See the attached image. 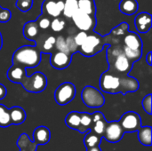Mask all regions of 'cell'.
<instances>
[{"instance_id": "cell-1", "label": "cell", "mask_w": 152, "mask_h": 151, "mask_svg": "<svg viewBox=\"0 0 152 151\" xmlns=\"http://www.w3.org/2000/svg\"><path fill=\"white\" fill-rule=\"evenodd\" d=\"M140 87L139 82L128 74L120 77L112 72L110 69L103 72L100 77V88L102 92L116 94L121 93L126 94L127 93H134Z\"/></svg>"}, {"instance_id": "cell-2", "label": "cell", "mask_w": 152, "mask_h": 151, "mask_svg": "<svg viewBox=\"0 0 152 151\" xmlns=\"http://www.w3.org/2000/svg\"><path fill=\"white\" fill-rule=\"evenodd\" d=\"M41 51L35 45L20 46L12 54V64L25 69L36 68L41 62Z\"/></svg>"}, {"instance_id": "cell-3", "label": "cell", "mask_w": 152, "mask_h": 151, "mask_svg": "<svg viewBox=\"0 0 152 151\" xmlns=\"http://www.w3.org/2000/svg\"><path fill=\"white\" fill-rule=\"evenodd\" d=\"M24 90L28 93H38L43 92L47 86V77L46 76L40 72H35L30 77L26 76L22 82L20 83Z\"/></svg>"}, {"instance_id": "cell-4", "label": "cell", "mask_w": 152, "mask_h": 151, "mask_svg": "<svg viewBox=\"0 0 152 151\" xmlns=\"http://www.w3.org/2000/svg\"><path fill=\"white\" fill-rule=\"evenodd\" d=\"M81 98L84 104L91 109L101 108L105 104V98L102 92L91 85H86L84 87L82 90Z\"/></svg>"}, {"instance_id": "cell-5", "label": "cell", "mask_w": 152, "mask_h": 151, "mask_svg": "<svg viewBox=\"0 0 152 151\" xmlns=\"http://www.w3.org/2000/svg\"><path fill=\"white\" fill-rule=\"evenodd\" d=\"M104 44L102 43V36L98 34L87 35L85 42L78 47L77 52L86 57H91L102 50Z\"/></svg>"}, {"instance_id": "cell-6", "label": "cell", "mask_w": 152, "mask_h": 151, "mask_svg": "<svg viewBox=\"0 0 152 151\" xmlns=\"http://www.w3.org/2000/svg\"><path fill=\"white\" fill-rule=\"evenodd\" d=\"M76 86L70 82H64L60 85L54 92V99L58 105L69 104L76 96Z\"/></svg>"}, {"instance_id": "cell-7", "label": "cell", "mask_w": 152, "mask_h": 151, "mask_svg": "<svg viewBox=\"0 0 152 151\" xmlns=\"http://www.w3.org/2000/svg\"><path fill=\"white\" fill-rule=\"evenodd\" d=\"M118 122L125 133L137 132L142 127L141 117L134 111H128L125 113Z\"/></svg>"}, {"instance_id": "cell-8", "label": "cell", "mask_w": 152, "mask_h": 151, "mask_svg": "<svg viewBox=\"0 0 152 151\" xmlns=\"http://www.w3.org/2000/svg\"><path fill=\"white\" fill-rule=\"evenodd\" d=\"M71 20L74 22L75 26L79 30H84L86 32L93 30L96 25L95 16L89 15L86 12H81L80 10H77L73 14V16L71 17Z\"/></svg>"}, {"instance_id": "cell-9", "label": "cell", "mask_w": 152, "mask_h": 151, "mask_svg": "<svg viewBox=\"0 0 152 151\" xmlns=\"http://www.w3.org/2000/svg\"><path fill=\"white\" fill-rule=\"evenodd\" d=\"M125 133L118 121L108 122L102 138L110 143H117L120 142L124 136Z\"/></svg>"}, {"instance_id": "cell-10", "label": "cell", "mask_w": 152, "mask_h": 151, "mask_svg": "<svg viewBox=\"0 0 152 151\" xmlns=\"http://www.w3.org/2000/svg\"><path fill=\"white\" fill-rule=\"evenodd\" d=\"M109 64L110 65V69H113L116 72L121 74H128L133 67V62L125 55L123 50Z\"/></svg>"}, {"instance_id": "cell-11", "label": "cell", "mask_w": 152, "mask_h": 151, "mask_svg": "<svg viewBox=\"0 0 152 151\" xmlns=\"http://www.w3.org/2000/svg\"><path fill=\"white\" fill-rule=\"evenodd\" d=\"M71 56L72 55L69 53L61 51H55L54 53H51L50 64L53 68L56 69H64L70 65Z\"/></svg>"}, {"instance_id": "cell-12", "label": "cell", "mask_w": 152, "mask_h": 151, "mask_svg": "<svg viewBox=\"0 0 152 151\" xmlns=\"http://www.w3.org/2000/svg\"><path fill=\"white\" fill-rule=\"evenodd\" d=\"M64 1L62 0H45L42 4V12H45L48 16L55 18L62 14Z\"/></svg>"}, {"instance_id": "cell-13", "label": "cell", "mask_w": 152, "mask_h": 151, "mask_svg": "<svg viewBox=\"0 0 152 151\" xmlns=\"http://www.w3.org/2000/svg\"><path fill=\"white\" fill-rule=\"evenodd\" d=\"M135 28L140 33H147L152 27L151 14L146 12L138 13L134 18Z\"/></svg>"}, {"instance_id": "cell-14", "label": "cell", "mask_w": 152, "mask_h": 151, "mask_svg": "<svg viewBox=\"0 0 152 151\" xmlns=\"http://www.w3.org/2000/svg\"><path fill=\"white\" fill-rule=\"evenodd\" d=\"M26 76V69L19 65L12 64L7 70V78L15 84H20Z\"/></svg>"}, {"instance_id": "cell-15", "label": "cell", "mask_w": 152, "mask_h": 151, "mask_svg": "<svg viewBox=\"0 0 152 151\" xmlns=\"http://www.w3.org/2000/svg\"><path fill=\"white\" fill-rule=\"evenodd\" d=\"M51 139L50 130L45 126H37L33 132V140L34 142L38 145H45L49 142Z\"/></svg>"}, {"instance_id": "cell-16", "label": "cell", "mask_w": 152, "mask_h": 151, "mask_svg": "<svg viewBox=\"0 0 152 151\" xmlns=\"http://www.w3.org/2000/svg\"><path fill=\"white\" fill-rule=\"evenodd\" d=\"M125 46L133 50H142V41L140 36L134 32H127L124 37Z\"/></svg>"}, {"instance_id": "cell-17", "label": "cell", "mask_w": 152, "mask_h": 151, "mask_svg": "<svg viewBox=\"0 0 152 151\" xmlns=\"http://www.w3.org/2000/svg\"><path fill=\"white\" fill-rule=\"evenodd\" d=\"M118 8L123 14L131 16L137 12L139 9V4L136 0H121Z\"/></svg>"}, {"instance_id": "cell-18", "label": "cell", "mask_w": 152, "mask_h": 151, "mask_svg": "<svg viewBox=\"0 0 152 151\" xmlns=\"http://www.w3.org/2000/svg\"><path fill=\"white\" fill-rule=\"evenodd\" d=\"M39 33V28L36 22V20L28 21L25 23L23 27V36L25 38L35 42Z\"/></svg>"}, {"instance_id": "cell-19", "label": "cell", "mask_w": 152, "mask_h": 151, "mask_svg": "<svg viewBox=\"0 0 152 151\" xmlns=\"http://www.w3.org/2000/svg\"><path fill=\"white\" fill-rule=\"evenodd\" d=\"M16 144L19 147L20 151H37V145L34 142H31L27 133L20 134Z\"/></svg>"}, {"instance_id": "cell-20", "label": "cell", "mask_w": 152, "mask_h": 151, "mask_svg": "<svg viewBox=\"0 0 152 151\" xmlns=\"http://www.w3.org/2000/svg\"><path fill=\"white\" fill-rule=\"evenodd\" d=\"M9 114L12 125H20L26 120V112L22 108L19 106H14L11 108L9 109Z\"/></svg>"}, {"instance_id": "cell-21", "label": "cell", "mask_w": 152, "mask_h": 151, "mask_svg": "<svg viewBox=\"0 0 152 151\" xmlns=\"http://www.w3.org/2000/svg\"><path fill=\"white\" fill-rule=\"evenodd\" d=\"M80 117H81V112L71 111L65 117V124L70 129L78 131L80 127Z\"/></svg>"}, {"instance_id": "cell-22", "label": "cell", "mask_w": 152, "mask_h": 151, "mask_svg": "<svg viewBox=\"0 0 152 151\" xmlns=\"http://www.w3.org/2000/svg\"><path fill=\"white\" fill-rule=\"evenodd\" d=\"M102 136L98 135L92 130H88L85 138H84V144L86 149L100 146L102 142Z\"/></svg>"}, {"instance_id": "cell-23", "label": "cell", "mask_w": 152, "mask_h": 151, "mask_svg": "<svg viewBox=\"0 0 152 151\" xmlns=\"http://www.w3.org/2000/svg\"><path fill=\"white\" fill-rule=\"evenodd\" d=\"M138 140L144 146L151 145V126H142L138 131Z\"/></svg>"}, {"instance_id": "cell-24", "label": "cell", "mask_w": 152, "mask_h": 151, "mask_svg": "<svg viewBox=\"0 0 152 151\" xmlns=\"http://www.w3.org/2000/svg\"><path fill=\"white\" fill-rule=\"evenodd\" d=\"M78 10L77 0H65L62 14L65 18L71 19L73 14Z\"/></svg>"}, {"instance_id": "cell-25", "label": "cell", "mask_w": 152, "mask_h": 151, "mask_svg": "<svg viewBox=\"0 0 152 151\" xmlns=\"http://www.w3.org/2000/svg\"><path fill=\"white\" fill-rule=\"evenodd\" d=\"M78 10L89 15L95 16V4L94 0H77Z\"/></svg>"}, {"instance_id": "cell-26", "label": "cell", "mask_w": 152, "mask_h": 151, "mask_svg": "<svg viewBox=\"0 0 152 151\" xmlns=\"http://www.w3.org/2000/svg\"><path fill=\"white\" fill-rule=\"evenodd\" d=\"M91 127H92V115L86 112H81L80 127L77 132L80 133H85L88 130H91Z\"/></svg>"}, {"instance_id": "cell-27", "label": "cell", "mask_w": 152, "mask_h": 151, "mask_svg": "<svg viewBox=\"0 0 152 151\" xmlns=\"http://www.w3.org/2000/svg\"><path fill=\"white\" fill-rule=\"evenodd\" d=\"M55 36H47L43 44H42V53H52L53 50L55 45Z\"/></svg>"}, {"instance_id": "cell-28", "label": "cell", "mask_w": 152, "mask_h": 151, "mask_svg": "<svg viewBox=\"0 0 152 151\" xmlns=\"http://www.w3.org/2000/svg\"><path fill=\"white\" fill-rule=\"evenodd\" d=\"M107 121H106V118L105 117H103L102 118L97 120L95 123H94L92 125V127H91V130L94 131L95 133H97L98 135L102 136L103 135L104 133V131H105V128H106V125H107Z\"/></svg>"}, {"instance_id": "cell-29", "label": "cell", "mask_w": 152, "mask_h": 151, "mask_svg": "<svg viewBox=\"0 0 152 151\" xmlns=\"http://www.w3.org/2000/svg\"><path fill=\"white\" fill-rule=\"evenodd\" d=\"M123 53H125V55L134 63V61H138L141 59L142 54V50H133L130 49L126 46H124L123 48Z\"/></svg>"}, {"instance_id": "cell-30", "label": "cell", "mask_w": 152, "mask_h": 151, "mask_svg": "<svg viewBox=\"0 0 152 151\" xmlns=\"http://www.w3.org/2000/svg\"><path fill=\"white\" fill-rule=\"evenodd\" d=\"M65 20L61 18L60 16L59 17H55L53 18V20H51V25H50V28L53 31V32H56V33H59L61 31H62L65 28Z\"/></svg>"}, {"instance_id": "cell-31", "label": "cell", "mask_w": 152, "mask_h": 151, "mask_svg": "<svg viewBox=\"0 0 152 151\" xmlns=\"http://www.w3.org/2000/svg\"><path fill=\"white\" fill-rule=\"evenodd\" d=\"M33 3L34 0H17L15 2V5L20 12H26L32 8Z\"/></svg>"}, {"instance_id": "cell-32", "label": "cell", "mask_w": 152, "mask_h": 151, "mask_svg": "<svg viewBox=\"0 0 152 151\" xmlns=\"http://www.w3.org/2000/svg\"><path fill=\"white\" fill-rule=\"evenodd\" d=\"M54 48L57 51H61V52H64V53H69V49L67 47V44H66L65 37L63 36H58L55 38V45H54Z\"/></svg>"}, {"instance_id": "cell-33", "label": "cell", "mask_w": 152, "mask_h": 151, "mask_svg": "<svg viewBox=\"0 0 152 151\" xmlns=\"http://www.w3.org/2000/svg\"><path fill=\"white\" fill-rule=\"evenodd\" d=\"M36 22L40 29H47L50 28L51 25V20L47 16L44 15L43 13L41 14L40 17H38L36 20Z\"/></svg>"}, {"instance_id": "cell-34", "label": "cell", "mask_w": 152, "mask_h": 151, "mask_svg": "<svg viewBox=\"0 0 152 151\" xmlns=\"http://www.w3.org/2000/svg\"><path fill=\"white\" fill-rule=\"evenodd\" d=\"M128 28H129V25H128V23H126V22H122V23H120L118 26H117L116 28H114L113 29H112V34L113 35H115V36H124V35H126V32L128 31Z\"/></svg>"}, {"instance_id": "cell-35", "label": "cell", "mask_w": 152, "mask_h": 151, "mask_svg": "<svg viewBox=\"0 0 152 151\" xmlns=\"http://www.w3.org/2000/svg\"><path fill=\"white\" fill-rule=\"evenodd\" d=\"M12 125V121L9 114V109H5L3 113L0 114V127H8Z\"/></svg>"}, {"instance_id": "cell-36", "label": "cell", "mask_w": 152, "mask_h": 151, "mask_svg": "<svg viewBox=\"0 0 152 151\" xmlns=\"http://www.w3.org/2000/svg\"><path fill=\"white\" fill-rule=\"evenodd\" d=\"M65 41H66V44H67V47H68L70 54H73L77 52L78 46L77 45L73 36H69L67 38H65Z\"/></svg>"}, {"instance_id": "cell-37", "label": "cell", "mask_w": 152, "mask_h": 151, "mask_svg": "<svg viewBox=\"0 0 152 151\" xmlns=\"http://www.w3.org/2000/svg\"><path fill=\"white\" fill-rule=\"evenodd\" d=\"M151 94L149 93L147 94L143 100H142V108L143 109L145 110V112L149 115H151Z\"/></svg>"}, {"instance_id": "cell-38", "label": "cell", "mask_w": 152, "mask_h": 151, "mask_svg": "<svg viewBox=\"0 0 152 151\" xmlns=\"http://www.w3.org/2000/svg\"><path fill=\"white\" fill-rule=\"evenodd\" d=\"M87 32L86 31H84V30H79L73 37H74V40H75V42H76V44H77V45L79 47L84 42H85V40L86 39V37H87Z\"/></svg>"}, {"instance_id": "cell-39", "label": "cell", "mask_w": 152, "mask_h": 151, "mask_svg": "<svg viewBox=\"0 0 152 151\" xmlns=\"http://www.w3.org/2000/svg\"><path fill=\"white\" fill-rule=\"evenodd\" d=\"M12 18V12L6 8H2L0 11V23H6Z\"/></svg>"}, {"instance_id": "cell-40", "label": "cell", "mask_w": 152, "mask_h": 151, "mask_svg": "<svg viewBox=\"0 0 152 151\" xmlns=\"http://www.w3.org/2000/svg\"><path fill=\"white\" fill-rule=\"evenodd\" d=\"M6 93H7L6 87L3 84H0V100H3L6 96Z\"/></svg>"}, {"instance_id": "cell-41", "label": "cell", "mask_w": 152, "mask_h": 151, "mask_svg": "<svg viewBox=\"0 0 152 151\" xmlns=\"http://www.w3.org/2000/svg\"><path fill=\"white\" fill-rule=\"evenodd\" d=\"M146 62L148 63L149 66H151L152 65V53L151 52H149L146 55Z\"/></svg>"}, {"instance_id": "cell-42", "label": "cell", "mask_w": 152, "mask_h": 151, "mask_svg": "<svg viewBox=\"0 0 152 151\" xmlns=\"http://www.w3.org/2000/svg\"><path fill=\"white\" fill-rule=\"evenodd\" d=\"M86 151H102V150L100 149V146H97V147L88 148V149H86Z\"/></svg>"}, {"instance_id": "cell-43", "label": "cell", "mask_w": 152, "mask_h": 151, "mask_svg": "<svg viewBox=\"0 0 152 151\" xmlns=\"http://www.w3.org/2000/svg\"><path fill=\"white\" fill-rule=\"evenodd\" d=\"M3 46V38H2V35H1V32H0V50Z\"/></svg>"}, {"instance_id": "cell-44", "label": "cell", "mask_w": 152, "mask_h": 151, "mask_svg": "<svg viewBox=\"0 0 152 151\" xmlns=\"http://www.w3.org/2000/svg\"><path fill=\"white\" fill-rule=\"evenodd\" d=\"M1 9H2V7H1V5H0V11H1Z\"/></svg>"}]
</instances>
